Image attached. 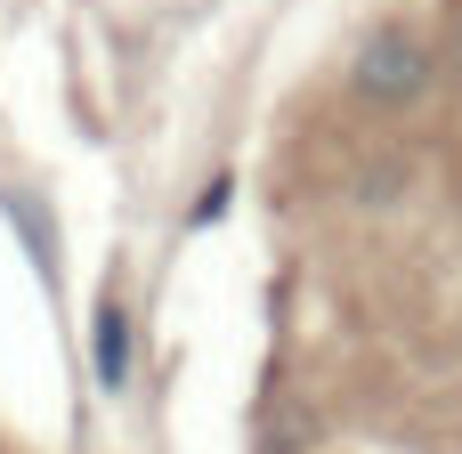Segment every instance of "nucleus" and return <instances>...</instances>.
<instances>
[{
    "instance_id": "nucleus-2",
    "label": "nucleus",
    "mask_w": 462,
    "mask_h": 454,
    "mask_svg": "<svg viewBox=\"0 0 462 454\" xmlns=\"http://www.w3.org/2000/svg\"><path fill=\"white\" fill-rule=\"evenodd\" d=\"M122 366H130V357H122V309H106V317H97V374L122 382Z\"/></svg>"
},
{
    "instance_id": "nucleus-1",
    "label": "nucleus",
    "mask_w": 462,
    "mask_h": 454,
    "mask_svg": "<svg viewBox=\"0 0 462 454\" xmlns=\"http://www.w3.org/2000/svg\"><path fill=\"white\" fill-rule=\"evenodd\" d=\"M349 81H357V97H374V106H414V97L430 89V49H422L406 24H382V32H365Z\"/></svg>"
},
{
    "instance_id": "nucleus-3",
    "label": "nucleus",
    "mask_w": 462,
    "mask_h": 454,
    "mask_svg": "<svg viewBox=\"0 0 462 454\" xmlns=\"http://www.w3.org/2000/svg\"><path fill=\"white\" fill-rule=\"evenodd\" d=\"M455 65H462V32H455Z\"/></svg>"
}]
</instances>
